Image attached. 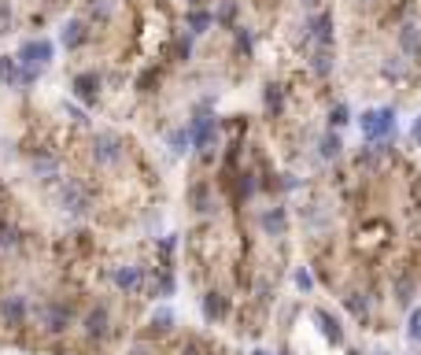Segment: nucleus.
<instances>
[{
    "label": "nucleus",
    "instance_id": "f257e3e1",
    "mask_svg": "<svg viewBox=\"0 0 421 355\" xmlns=\"http://www.w3.org/2000/svg\"><path fill=\"white\" fill-rule=\"evenodd\" d=\"M30 326L41 337H48V340H59V337H67L74 326H78V304L67 296H48V300H41V304H34V311H30Z\"/></svg>",
    "mask_w": 421,
    "mask_h": 355
},
{
    "label": "nucleus",
    "instance_id": "f03ea898",
    "mask_svg": "<svg viewBox=\"0 0 421 355\" xmlns=\"http://www.w3.org/2000/svg\"><path fill=\"white\" fill-rule=\"evenodd\" d=\"M78 326H82V337L89 340V344H97V348L118 337L115 307L108 304V300H93V304H85V311L78 314Z\"/></svg>",
    "mask_w": 421,
    "mask_h": 355
},
{
    "label": "nucleus",
    "instance_id": "7ed1b4c3",
    "mask_svg": "<svg viewBox=\"0 0 421 355\" xmlns=\"http://www.w3.org/2000/svg\"><path fill=\"white\" fill-rule=\"evenodd\" d=\"M56 204H59V211L63 215H71V218H85L89 211L97 207V193L93 186H89L85 178H78V174H67L56 186Z\"/></svg>",
    "mask_w": 421,
    "mask_h": 355
},
{
    "label": "nucleus",
    "instance_id": "20e7f679",
    "mask_svg": "<svg viewBox=\"0 0 421 355\" xmlns=\"http://www.w3.org/2000/svg\"><path fill=\"white\" fill-rule=\"evenodd\" d=\"M122 160H126L122 134L118 130H93V137H89V163L100 170H115Z\"/></svg>",
    "mask_w": 421,
    "mask_h": 355
},
{
    "label": "nucleus",
    "instance_id": "39448f33",
    "mask_svg": "<svg viewBox=\"0 0 421 355\" xmlns=\"http://www.w3.org/2000/svg\"><path fill=\"white\" fill-rule=\"evenodd\" d=\"M359 130L370 144H380L396 137V108H366L359 115Z\"/></svg>",
    "mask_w": 421,
    "mask_h": 355
},
{
    "label": "nucleus",
    "instance_id": "423d86ee",
    "mask_svg": "<svg viewBox=\"0 0 421 355\" xmlns=\"http://www.w3.org/2000/svg\"><path fill=\"white\" fill-rule=\"evenodd\" d=\"M30 296L26 293H4L0 296V326H4L8 333H22L26 326H30Z\"/></svg>",
    "mask_w": 421,
    "mask_h": 355
},
{
    "label": "nucleus",
    "instance_id": "0eeeda50",
    "mask_svg": "<svg viewBox=\"0 0 421 355\" xmlns=\"http://www.w3.org/2000/svg\"><path fill=\"white\" fill-rule=\"evenodd\" d=\"M111 285L122 296H144V288H148V267L144 263H118V267H111Z\"/></svg>",
    "mask_w": 421,
    "mask_h": 355
},
{
    "label": "nucleus",
    "instance_id": "6e6552de",
    "mask_svg": "<svg viewBox=\"0 0 421 355\" xmlns=\"http://www.w3.org/2000/svg\"><path fill=\"white\" fill-rule=\"evenodd\" d=\"M304 37H307V45L311 48H333L336 41V15L329 8L322 11H314V15H307L304 22Z\"/></svg>",
    "mask_w": 421,
    "mask_h": 355
},
{
    "label": "nucleus",
    "instance_id": "1a4fd4ad",
    "mask_svg": "<svg viewBox=\"0 0 421 355\" xmlns=\"http://www.w3.org/2000/svg\"><path fill=\"white\" fill-rule=\"evenodd\" d=\"M30 174H34V181H41V186H59V181H63V160H59V152L37 148V152L30 155Z\"/></svg>",
    "mask_w": 421,
    "mask_h": 355
},
{
    "label": "nucleus",
    "instance_id": "9d476101",
    "mask_svg": "<svg viewBox=\"0 0 421 355\" xmlns=\"http://www.w3.org/2000/svg\"><path fill=\"white\" fill-rule=\"evenodd\" d=\"M56 60V45L48 41V37H30V41H22L19 52H15V63L19 67H48V63Z\"/></svg>",
    "mask_w": 421,
    "mask_h": 355
},
{
    "label": "nucleus",
    "instance_id": "9b49d317",
    "mask_svg": "<svg viewBox=\"0 0 421 355\" xmlns=\"http://www.w3.org/2000/svg\"><path fill=\"white\" fill-rule=\"evenodd\" d=\"M200 314H204V322L207 326H222V322H229V314H233V300L226 288H207V293L200 296Z\"/></svg>",
    "mask_w": 421,
    "mask_h": 355
},
{
    "label": "nucleus",
    "instance_id": "f8f14e48",
    "mask_svg": "<svg viewBox=\"0 0 421 355\" xmlns=\"http://www.w3.org/2000/svg\"><path fill=\"white\" fill-rule=\"evenodd\" d=\"M185 200L196 215H218V189H215V181H207V178H196L192 186L185 189Z\"/></svg>",
    "mask_w": 421,
    "mask_h": 355
},
{
    "label": "nucleus",
    "instance_id": "ddd939ff",
    "mask_svg": "<svg viewBox=\"0 0 421 355\" xmlns=\"http://www.w3.org/2000/svg\"><path fill=\"white\" fill-rule=\"evenodd\" d=\"M255 222H259L262 237H270V241H285L288 230H292V218H288V207H285V204H270V207H262Z\"/></svg>",
    "mask_w": 421,
    "mask_h": 355
},
{
    "label": "nucleus",
    "instance_id": "4468645a",
    "mask_svg": "<svg viewBox=\"0 0 421 355\" xmlns=\"http://www.w3.org/2000/svg\"><path fill=\"white\" fill-rule=\"evenodd\" d=\"M100 85H104V78L97 71H78L74 74V82H71V97L82 104V108H97V100H100Z\"/></svg>",
    "mask_w": 421,
    "mask_h": 355
},
{
    "label": "nucleus",
    "instance_id": "2eb2a0df",
    "mask_svg": "<svg viewBox=\"0 0 421 355\" xmlns=\"http://www.w3.org/2000/svg\"><path fill=\"white\" fill-rule=\"evenodd\" d=\"M174 330H178V314L170 311V307H155L152 314H148V322H144V340H166V337H174Z\"/></svg>",
    "mask_w": 421,
    "mask_h": 355
},
{
    "label": "nucleus",
    "instance_id": "dca6fc26",
    "mask_svg": "<svg viewBox=\"0 0 421 355\" xmlns=\"http://www.w3.org/2000/svg\"><path fill=\"white\" fill-rule=\"evenodd\" d=\"M418 288H421L418 274H411V270L392 274V304L403 307V311H411V307H414V300H418Z\"/></svg>",
    "mask_w": 421,
    "mask_h": 355
},
{
    "label": "nucleus",
    "instance_id": "f3484780",
    "mask_svg": "<svg viewBox=\"0 0 421 355\" xmlns=\"http://www.w3.org/2000/svg\"><path fill=\"white\" fill-rule=\"evenodd\" d=\"M89 37H93V26H89L82 15H74L59 26V45L67 48V52H78V48H85L89 45Z\"/></svg>",
    "mask_w": 421,
    "mask_h": 355
},
{
    "label": "nucleus",
    "instance_id": "a211bd4d",
    "mask_svg": "<svg viewBox=\"0 0 421 355\" xmlns=\"http://www.w3.org/2000/svg\"><path fill=\"white\" fill-rule=\"evenodd\" d=\"M311 319L314 322H318V333L325 337V344H333V348H344V326H340V319H336V314L333 311H329V307H314L311 311Z\"/></svg>",
    "mask_w": 421,
    "mask_h": 355
},
{
    "label": "nucleus",
    "instance_id": "6ab92c4d",
    "mask_svg": "<svg viewBox=\"0 0 421 355\" xmlns=\"http://www.w3.org/2000/svg\"><path fill=\"white\" fill-rule=\"evenodd\" d=\"M344 307H348V314H351L359 326H370V319H373V296H370V293L351 288V293H344Z\"/></svg>",
    "mask_w": 421,
    "mask_h": 355
},
{
    "label": "nucleus",
    "instance_id": "aec40b11",
    "mask_svg": "<svg viewBox=\"0 0 421 355\" xmlns=\"http://www.w3.org/2000/svg\"><path fill=\"white\" fill-rule=\"evenodd\" d=\"M396 45L406 60H418L421 56V22L418 19H406L399 30H396Z\"/></svg>",
    "mask_w": 421,
    "mask_h": 355
},
{
    "label": "nucleus",
    "instance_id": "412c9836",
    "mask_svg": "<svg viewBox=\"0 0 421 355\" xmlns=\"http://www.w3.org/2000/svg\"><path fill=\"white\" fill-rule=\"evenodd\" d=\"M22 241H26V233L19 222L11 215H0V256H15L22 248Z\"/></svg>",
    "mask_w": 421,
    "mask_h": 355
},
{
    "label": "nucleus",
    "instance_id": "4be33fe9",
    "mask_svg": "<svg viewBox=\"0 0 421 355\" xmlns=\"http://www.w3.org/2000/svg\"><path fill=\"white\" fill-rule=\"evenodd\" d=\"M111 15H115V0H82V19L89 22V26H108L111 22Z\"/></svg>",
    "mask_w": 421,
    "mask_h": 355
},
{
    "label": "nucleus",
    "instance_id": "5701e85b",
    "mask_svg": "<svg viewBox=\"0 0 421 355\" xmlns=\"http://www.w3.org/2000/svg\"><path fill=\"white\" fill-rule=\"evenodd\" d=\"M262 111H266V118H281L285 115V85L281 82H266V85H262Z\"/></svg>",
    "mask_w": 421,
    "mask_h": 355
},
{
    "label": "nucleus",
    "instance_id": "b1692460",
    "mask_svg": "<svg viewBox=\"0 0 421 355\" xmlns=\"http://www.w3.org/2000/svg\"><path fill=\"white\" fill-rule=\"evenodd\" d=\"M307 67H311L314 78H329V74L336 71V52H333V48H311Z\"/></svg>",
    "mask_w": 421,
    "mask_h": 355
},
{
    "label": "nucleus",
    "instance_id": "393cba45",
    "mask_svg": "<svg viewBox=\"0 0 421 355\" xmlns=\"http://www.w3.org/2000/svg\"><path fill=\"white\" fill-rule=\"evenodd\" d=\"M318 155L325 163H336V160H344V137L336 134V130H325V134L318 137Z\"/></svg>",
    "mask_w": 421,
    "mask_h": 355
},
{
    "label": "nucleus",
    "instance_id": "a878e982",
    "mask_svg": "<svg viewBox=\"0 0 421 355\" xmlns=\"http://www.w3.org/2000/svg\"><path fill=\"white\" fill-rule=\"evenodd\" d=\"M210 26H215V15H210V11H204V8H189L185 11V30L192 37H204Z\"/></svg>",
    "mask_w": 421,
    "mask_h": 355
},
{
    "label": "nucleus",
    "instance_id": "bb28decb",
    "mask_svg": "<svg viewBox=\"0 0 421 355\" xmlns=\"http://www.w3.org/2000/svg\"><path fill=\"white\" fill-rule=\"evenodd\" d=\"M166 144H170V152H174V155H185V152H192V134H189V126L170 130Z\"/></svg>",
    "mask_w": 421,
    "mask_h": 355
},
{
    "label": "nucleus",
    "instance_id": "cd10ccee",
    "mask_svg": "<svg viewBox=\"0 0 421 355\" xmlns=\"http://www.w3.org/2000/svg\"><path fill=\"white\" fill-rule=\"evenodd\" d=\"M210 15H215V26L233 30V26H236V0H218V8L210 11Z\"/></svg>",
    "mask_w": 421,
    "mask_h": 355
},
{
    "label": "nucleus",
    "instance_id": "c85d7f7f",
    "mask_svg": "<svg viewBox=\"0 0 421 355\" xmlns=\"http://www.w3.org/2000/svg\"><path fill=\"white\" fill-rule=\"evenodd\" d=\"M292 281H296V288H299L304 296H311L314 288H318V281H314V274H311V267H307V263H299V267L292 270Z\"/></svg>",
    "mask_w": 421,
    "mask_h": 355
},
{
    "label": "nucleus",
    "instance_id": "c756f323",
    "mask_svg": "<svg viewBox=\"0 0 421 355\" xmlns=\"http://www.w3.org/2000/svg\"><path fill=\"white\" fill-rule=\"evenodd\" d=\"M0 85H19V63L15 56H0Z\"/></svg>",
    "mask_w": 421,
    "mask_h": 355
},
{
    "label": "nucleus",
    "instance_id": "7c9ffc66",
    "mask_svg": "<svg viewBox=\"0 0 421 355\" xmlns=\"http://www.w3.org/2000/svg\"><path fill=\"white\" fill-rule=\"evenodd\" d=\"M380 74H385L388 82H406V63L399 56H388L385 63H380Z\"/></svg>",
    "mask_w": 421,
    "mask_h": 355
},
{
    "label": "nucleus",
    "instance_id": "2f4dec72",
    "mask_svg": "<svg viewBox=\"0 0 421 355\" xmlns=\"http://www.w3.org/2000/svg\"><path fill=\"white\" fill-rule=\"evenodd\" d=\"M348 123H351V108H348L344 100L333 104V108H329V130H336V134H340V130H344Z\"/></svg>",
    "mask_w": 421,
    "mask_h": 355
},
{
    "label": "nucleus",
    "instance_id": "473e14b6",
    "mask_svg": "<svg viewBox=\"0 0 421 355\" xmlns=\"http://www.w3.org/2000/svg\"><path fill=\"white\" fill-rule=\"evenodd\" d=\"M355 167H359V170H377V167H380V148H377V144H370V148H362V152H355Z\"/></svg>",
    "mask_w": 421,
    "mask_h": 355
},
{
    "label": "nucleus",
    "instance_id": "72a5a7b5",
    "mask_svg": "<svg viewBox=\"0 0 421 355\" xmlns=\"http://www.w3.org/2000/svg\"><path fill=\"white\" fill-rule=\"evenodd\" d=\"M233 41H236V48H241L244 56H252V52H255V34L248 30V26H233Z\"/></svg>",
    "mask_w": 421,
    "mask_h": 355
},
{
    "label": "nucleus",
    "instance_id": "f704fd0d",
    "mask_svg": "<svg viewBox=\"0 0 421 355\" xmlns=\"http://www.w3.org/2000/svg\"><path fill=\"white\" fill-rule=\"evenodd\" d=\"M406 340L421 344V307H411V319H406Z\"/></svg>",
    "mask_w": 421,
    "mask_h": 355
},
{
    "label": "nucleus",
    "instance_id": "c9c22d12",
    "mask_svg": "<svg viewBox=\"0 0 421 355\" xmlns=\"http://www.w3.org/2000/svg\"><path fill=\"white\" fill-rule=\"evenodd\" d=\"M122 355H159V344L155 340H144V337H137L134 344H129Z\"/></svg>",
    "mask_w": 421,
    "mask_h": 355
},
{
    "label": "nucleus",
    "instance_id": "e433bc0d",
    "mask_svg": "<svg viewBox=\"0 0 421 355\" xmlns=\"http://www.w3.org/2000/svg\"><path fill=\"white\" fill-rule=\"evenodd\" d=\"M11 26H15V8H11V0H0V37L11 34Z\"/></svg>",
    "mask_w": 421,
    "mask_h": 355
},
{
    "label": "nucleus",
    "instance_id": "4c0bfd02",
    "mask_svg": "<svg viewBox=\"0 0 421 355\" xmlns=\"http://www.w3.org/2000/svg\"><path fill=\"white\" fill-rule=\"evenodd\" d=\"M178 355H207V344H204L200 337H185L178 344Z\"/></svg>",
    "mask_w": 421,
    "mask_h": 355
},
{
    "label": "nucleus",
    "instance_id": "58836bf2",
    "mask_svg": "<svg viewBox=\"0 0 421 355\" xmlns=\"http://www.w3.org/2000/svg\"><path fill=\"white\" fill-rule=\"evenodd\" d=\"M67 118H71L74 126H89V118H85V111L78 108V104H67Z\"/></svg>",
    "mask_w": 421,
    "mask_h": 355
},
{
    "label": "nucleus",
    "instance_id": "ea45409f",
    "mask_svg": "<svg viewBox=\"0 0 421 355\" xmlns=\"http://www.w3.org/2000/svg\"><path fill=\"white\" fill-rule=\"evenodd\" d=\"M178 56H181V60H189V56H192V34H185V37L178 41Z\"/></svg>",
    "mask_w": 421,
    "mask_h": 355
},
{
    "label": "nucleus",
    "instance_id": "a19ab883",
    "mask_svg": "<svg viewBox=\"0 0 421 355\" xmlns=\"http://www.w3.org/2000/svg\"><path fill=\"white\" fill-rule=\"evenodd\" d=\"M299 8H304L307 15H314V11H322V8H325V0H299Z\"/></svg>",
    "mask_w": 421,
    "mask_h": 355
},
{
    "label": "nucleus",
    "instance_id": "79ce46f5",
    "mask_svg": "<svg viewBox=\"0 0 421 355\" xmlns=\"http://www.w3.org/2000/svg\"><path fill=\"white\" fill-rule=\"evenodd\" d=\"M411 144H421V115L414 118V126H411Z\"/></svg>",
    "mask_w": 421,
    "mask_h": 355
},
{
    "label": "nucleus",
    "instance_id": "37998d69",
    "mask_svg": "<svg viewBox=\"0 0 421 355\" xmlns=\"http://www.w3.org/2000/svg\"><path fill=\"white\" fill-rule=\"evenodd\" d=\"M373 355H396V351H392V348H377Z\"/></svg>",
    "mask_w": 421,
    "mask_h": 355
},
{
    "label": "nucleus",
    "instance_id": "c03bdc74",
    "mask_svg": "<svg viewBox=\"0 0 421 355\" xmlns=\"http://www.w3.org/2000/svg\"><path fill=\"white\" fill-rule=\"evenodd\" d=\"M278 355H292V348H288V344H281V348H278Z\"/></svg>",
    "mask_w": 421,
    "mask_h": 355
},
{
    "label": "nucleus",
    "instance_id": "a18cd8bd",
    "mask_svg": "<svg viewBox=\"0 0 421 355\" xmlns=\"http://www.w3.org/2000/svg\"><path fill=\"white\" fill-rule=\"evenodd\" d=\"M348 355H366L362 348H348Z\"/></svg>",
    "mask_w": 421,
    "mask_h": 355
},
{
    "label": "nucleus",
    "instance_id": "49530a36",
    "mask_svg": "<svg viewBox=\"0 0 421 355\" xmlns=\"http://www.w3.org/2000/svg\"><path fill=\"white\" fill-rule=\"evenodd\" d=\"M252 355H270V351H266V348H255V351H252Z\"/></svg>",
    "mask_w": 421,
    "mask_h": 355
},
{
    "label": "nucleus",
    "instance_id": "de8ad7c7",
    "mask_svg": "<svg viewBox=\"0 0 421 355\" xmlns=\"http://www.w3.org/2000/svg\"><path fill=\"white\" fill-rule=\"evenodd\" d=\"M185 4H189V8H200V0H185Z\"/></svg>",
    "mask_w": 421,
    "mask_h": 355
},
{
    "label": "nucleus",
    "instance_id": "09e8293b",
    "mask_svg": "<svg viewBox=\"0 0 421 355\" xmlns=\"http://www.w3.org/2000/svg\"><path fill=\"white\" fill-rule=\"evenodd\" d=\"M355 4H362V8H366V4H373V0H355Z\"/></svg>",
    "mask_w": 421,
    "mask_h": 355
}]
</instances>
